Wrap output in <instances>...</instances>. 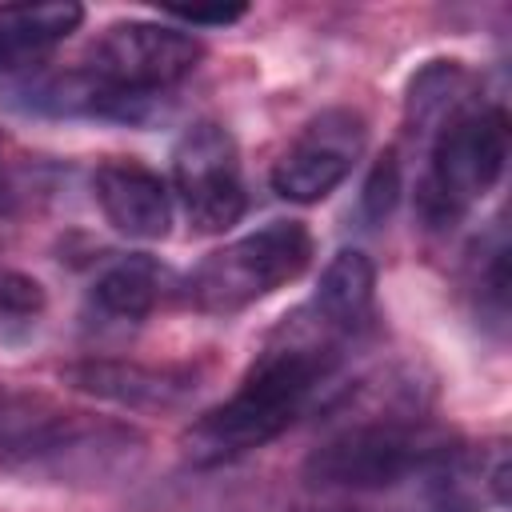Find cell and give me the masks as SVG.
I'll list each match as a JSON object with an SVG mask.
<instances>
[{
    "mask_svg": "<svg viewBox=\"0 0 512 512\" xmlns=\"http://www.w3.org/2000/svg\"><path fill=\"white\" fill-rule=\"evenodd\" d=\"M508 116L500 104L472 100L432 132L428 164L416 184V216L428 232L456 228L504 176Z\"/></svg>",
    "mask_w": 512,
    "mask_h": 512,
    "instance_id": "277c9868",
    "label": "cell"
},
{
    "mask_svg": "<svg viewBox=\"0 0 512 512\" xmlns=\"http://www.w3.org/2000/svg\"><path fill=\"white\" fill-rule=\"evenodd\" d=\"M476 100V80L460 60H432L408 80L404 96V120L408 132L424 136L436 132L448 116H456L464 104Z\"/></svg>",
    "mask_w": 512,
    "mask_h": 512,
    "instance_id": "9a60e30c",
    "label": "cell"
},
{
    "mask_svg": "<svg viewBox=\"0 0 512 512\" xmlns=\"http://www.w3.org/2000/svg\"><path fill=\"white\" fill-rule=\"evenodd\" d=\"M48 408H52V404H44V400H28V396H8V392H0V460L48 416Z\"/></svg>",
    "mask_w": 512,
    "mask_h": 512,
    "instance_id": "ac0fdd59",
    "label": "cell"
},
{
    "mask_svg": "<svg viewBox=\"0 0 512 512\" xmlns=\"http://www.w3.org/2000/svg\"><path fill=\"white\" fill-rule=\"evenodd\" d=\"M60 380L84 396L132 412H168L196 396V364H140V360H80L60 368Z\"/></svg>",
    "mask_w": 512,
    "mask_h": 512,
    "instance_id": "9c48e42d",
    "label": "cell"
},
{
    "mask_svg": "<svg viewBox=\"0 0 512 512\" xmlns=\"http://www.w3.org/2000/svg\"><path fill=\"white\" fill-rule=\"evenodd\" d=\"M424 496L432 512H484L508 500V452L496 444H452L424 476Z\"/></svg>",
    "mask_w": 512,
    "mask_h": 512,
    "instance_id": "8fae6325",
    "label": "cell"
},
{
    "mask_svg": "<svg viewBox=\"0 0 512 512\" xmlns=\"http://www.w3.org/2000/svg\"><path fill=\"white\" fill-rule=\"evenodd\" d=\"M168 16H176L180 24H236L240 16H244V8L236 4V8H168Z\"/></svg>",
    "mask_w": 512,
    "mask_h": 512,
    "instance_id": "ffe728a7",
    "label": "cell"
},
{
    "mask_svg": "<svg viewBox=\"0 0 512 512\" xmlns=\"http://www.w3.org/2000/svg\"><path fill=\"white\" fill-rule=\"evenodd\" d=\"M312 232L300 220H268L232 244L208 252L184 280V300L208 316H232L304 276L312 264Z\"/></svg>",
    "mask_w": 512,
    "mask_h": 512,
    "instance_id": "5b68a950",
    "label": "cell"
},
{
    "mask_svg": "<svg viewBox=\"0 0 512 512\" xmlns=\"http://www.w3.org/2000/svg\"><path fill=\"white\" fill-rule=\"evenodd\" d=\"M144 448L148 440L132 424L48 408V416L4 456V464L36 480L96 488L132 476Z\"/></svg>",
    "mask_w": 512,
    "mask_h": 512,
    "instance_id": "8992f818",
    "label": "cell"
},
{
    "mask_svg": "<svg viewBox=\"0 0 512 512\" xmlns=\"http://www.w3.org/2000/svg\"><path fill=\"white\" fill-rule=\"evenodd\" d=\"M48 296L24 272H0V336H24L44 316Z\"/></svg>",
    "mask_w": 512,
    "mask_h": 512,
    "instance_id": "e0dca14e",
    "label": "cell"
},
{
    "mask_svg": "<svg viewBox=\"0 0 512 512\" xmlns=\"http://www.w3.org/2000/svg\"><path fill=\"white\" fill-rule=\"evenodd\" d=\"M172 192L188 224L204 236L228 232L248 212L236 136L220 120H196L172 152Z\"/></svg>",
    "mask_w": 512,
    "mask_h": 512,
    "instance_id": "52a82bcc",
    "label": "cell"
},
{
    "mask_svg": "<svg viewBox=\"0 0 512 512\" xmlns=\"http://www.w3.org/2000/svg\"><path fill=\"white\" fill-rule=\"evenodd\" d=\"M368 144V120L356 108H324L316 112L292 144L272 164V188L276 196L292 204H316L328 192L344 184L352 164L360 160Z\"/></svg>",
    "mask_w": 512,
    "mask_h": 512,
    "instance_id": "ba28073f",
    "label": "cell"
},
{
    "mask_svg": "<svg viewBox=\"0 0 512 512\" xmlns=\"http://www.w3.org/2000/svg\"><path fill=\"white\" fill-rule=\"evenodd\" d=\"M456 436L428 424L412 408L372 412L324 436L304 456V480L316 488H344V492H376L404 480H420Z\"/></svg>",
    "mask_w": 512,
    "mask_h": 512,
    "instance_id": "3957f363",
    "label": "cell"
},
{
    "mask_svg": "<svg viewBox=\"0 0 512 512\" xmlns=\"http://www.w3.org/2000/svg\"><path fill=\"white\" fill-rule=\"evenodd\" d=\"M92 196L104 220L128 240H164L172 228V184L140 160H104L92 172Z\"/></svg>",
    "mask_w": 512,
    "mask_h": 512,
    "instance_id": "30bf717a",
    "label": "cell"
},
{
    "mask_svg": "<svg viewBox=\"0 0 512 512\" xmlns=\"http://www.w3.org/2000/svg\"><path fill=\"white\" fill-rule=\"evenodd\" d=\"M84 20L72 0L48 4H0V72H24L64 44Z\"/></svg>",
    "mask_w": 512,
    "mask_h": 512,
    "instance_id": "5bb4252c",
    "label": "cell"
},
{
    "mask_svg": "<svg viewBox=\"0 0 512 512\" xmlns=\"http://www.w3.org/2000/svg\"><path fill=\"white\" fill-rule=\"evenodd\" d=\"M396 196H400V164H396V152H384V156L372 164L368 180H364L360 208H364L368 220H384V216L392 212Z\"/></svg>",
    "mask_w": 512,
    "mask_h": 512,
    "instance_id": "d6986e66",
    "label": "cell"
},
{
    "mask_svg": "<svg viewBox=\"0 0 512 512\" xmlns=\"http://www.w3.org/2000/svg\"><path fill=\"white\" fill-rule=\"evenodd\" d=\"M168 296H172V272L160 260L132 252V256L104 264V272L92 280L88 312L100 324H124L128 328V324L148 320Z\"/></svg>",
    "mask_w": 512,
    "mask_h": 512,
    "instance_id": "4fadbf2b",
    "label": "cell"
},
{
    "mask_svg": "<svg viewBox=\"0 0 512 512\" xmlns=\"http://www.w3.org/2000/svg\"><path fill=\"white\" fill-rule=\"evenodd\" d=\"M16 204V188H12V180L0 172V212H8Z\"/></svg>",
    "mask_w": 512,
    "mask_h": 512,
    "instance_id": "44dd1931",
    "label": "cell"
},
{
    "mask_svg": "<svg viewBox=\"0 0 512 512\" xmlns=\"http://www.w3.org/2000/svg\"><path fill=\"white\" fill-rule=\"evenodd\" d=\"M340 360L344 340L316 324L308 308H300L272 332V340L248 364L232 396L184 428V460L196 468H216L272 444L332 380Z\"/></svg>",
    "mask_w": 512,
    "mask_h": 512,
    "instance_id": "6da1fadb",
    "label": "cell"
},
{
    "mask_svg": "<svg viewBox=\"0 0 512 512\" xmlns=\"http://www.w3.org/2000/svg\"><path fill=\"white\" fill-rule=\"evenodd\" d=\"M472 296H476L480 312L492 316V324H504V304H508V244H504V228L500 224L476 248V260H472Z\"/></svg>",
    "mask_w": 512,
    "mask_h": 512,
    "instance_id": "2e32d148",
    "label": "cell"
},
{
    "mask_svg": "<svg viewBox=\"0 0 512 512\" xmlns=\"http://www.w3.org/2000/svg\"><path fill=\"white\" fill-rule=\"evenodd\" d=\"M316 324H324L344 344L368 332L376 312V268L360 248H344L328 260L316 296L304 304Z\"/></svg>",
    "mask_w": 512,
    "mask_h": 512,
    "instance_id": "7c38bea8",
    "label": "cell"
},
{
    "mask_svg": "<svg viewBox=\"0 0 512 512\" xmlns=\"http://www.w3.org/2000/svg\"><path fill=\"white\" fill-rule=\"evenodd\" d=\"M200 56L204 44L176 24L120 20L96 36L80 68L36 84L28 108L48 116L144 124L160 112L164 96L196 72Z\"/></svg>",
    "mask_w": 512,
    "mask_h": 512,
    "instance_id": "7a4b0ae2",
    "label": "cell"
}]
</instances>
